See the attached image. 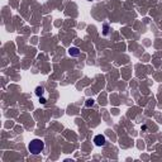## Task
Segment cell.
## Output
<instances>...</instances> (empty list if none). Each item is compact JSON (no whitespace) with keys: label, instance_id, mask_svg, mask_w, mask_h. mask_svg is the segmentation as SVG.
<instances>
[{"label":"cell","instance_id":"obj_2","mask_svg":"<svg viewBox=\"0 0 162 162\" xmlns=\"http://www.w3.org/2000/svg\"><path fill=\"white\" fill-rule=\"evenodd\" d=\"M105 137L103 136V134H98V136H95V138H94V143H95V146H98V147H103L104 144H105Z\"/></svg>","mask_w":162,"mask_h":162},{"label":"cell","instance_id":"obj_6","mask_svg":"<svg viewBox=\"0 0 162 162\" xmlns=\"http://www.w3.org/2000/svg\"><path fill=\"white\" fill-rule=\"evenodd\" d=\"M108 32H109V25H108V24H104V34L106 36Z\"/></svg>","mask_w":162,"mask_h":162},{"label":"cell","instance_id":"obj_3","mask_svg":"<svg viewBox=\"0 0 162 162\" xmlns=\"http://www.w3.org/2000/svg\"><path fill=\"white\" fill-rule=\"evenodd\" d=\"M69 55H70V56H73V57H76V56L80 55V50H79L77 47H71L70 50H69Z\"/></svg>","mask_w":162,"mask_h":162},{"label":"cell","instance_id":"obj_5","mask_svg":"<svg viewBox=\"0 0 162 162\" xmlns=\"http://www.w3.org/2000/svg\"><path fill=\"white\" fill-rule=\"evenodd\" d=\"M85 105H86V108H90V106H92V105H94V100H92V99H89V100H86Z\"/></svg>","mask_w":162,"mask_h":162},{"label":"cell","instance_id":"obj_7","mask_svg":"<svg viewBox=\"0 0 162 162\" xmlns=\"http://www.w3.org/2000/svg\"><path fill=\"white\" fill-rule=\"evenodd\" d=\"M39 101L42 103V104H46V103H47V100H46V98H39Z\"/></svg>","mask_w":162,"mask_h":162},{"label":"cell","instance_id":"obj_8","mask_svg":"<svg viewBox=\"0 0 162 162\" xmlns=\"http://www.w3.org/2000/svg\"><path fill=\"white\" fill-rule=\"evenodd\" d=\"M89 1H91V0H89Z\"/></svg>","mask_w":162,"mask_h":162},{"label":"cell","instance_id":"obj_1","mask_svg":"<svg viewBox=\"0 0 162 162\" xmlns=\"http://www.w3.org/2000/svg\"><path fill=\"white\" fill-rule=\"evenodd\" d=\"M43 148H44V142L40 141L39 138L32 139L28 144V150L32 154H39L40 152L43 151Z\"/></svg>","mask_w":162,"mask_h":162},{"label":"cell","instance_id":"obj_4","mask_svg":"<svg viewBox=\"0 0 162 162\" xmlns=\"http://www.w3.org/2000/svg\"><path fill=\"white\" fill-rule=\"evenodd\" d=\"M43 94H44V89H43L42 86H38V87L36 89V95H37L38 98H40Z\"/></svg>","mask_w":162,"mask_h":162}]
</instances>
